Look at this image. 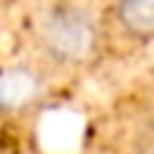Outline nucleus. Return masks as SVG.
<instances>
[{
  "label": "nucleus",
  "instance_id": "1",
  "mask_svg": "<svg viewBox=\"0 0 154 154\" xmlns=\"http://www.w3.org/2000/svg\"><path fill=\"white\" fill-rule=\"evenodd\" d=\"M35 41L43 57L60 68H81L100 49V24L87 5L54 3L35 27Z\"/></svg>",
  "mask_w": 154,
  "mask_h": 154
},
{
  "label": "nucleus",
  "instance_id": "3",
  "mask_svg": "<svg viewBox=\"0 0 154 154\" xmlns=\"http://www.w3.org/2000/svg\"><path fill=\"white\" fill-rule=\"evenodd\" d=\"M152 154H154V152H152Z\"/></svg>",
  "mask_w": 154,
  "mask_h": 154
},
{
  "label": "nucleus",
  "instance_id": "2",
  "mask_svg": "<svg viewBox=\"0 0 154 154\" xmlns=\"http://www.w3.org/2000/svg\"><path fill=\"white\" fill-rule=\"evenodd\" d=\"M114 19L130 43H154V0H116Z\"/></svg>",
  "mask_w": 154,
  "mask_h": 154
}]
</instances>
